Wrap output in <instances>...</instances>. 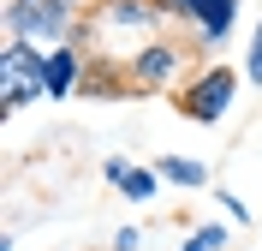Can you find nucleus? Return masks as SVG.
Wrapping results in <instances>:
<instances>
[{"label":"nucleus","instance_id":"nucleus-1","mask_svg":"<svg viewBox=\"0 0 262 251\" xmlns=\"http://www.w3.org/2000/svg\"><path fill=\"white\" fill-rule=\"evenodd\" d=\"M161 6L155 0H96L90 18H83V48H90V66H114L125 72L131 54H143L155 36H161Z\"/></svg>","mask_w":262,"mask_h":251},{"label":"nucleus","instance_id":"nucleus-2","mask_svg":"<svg viewBox=\"0 0 262 251\" xmlns=\"http://www.w3.org/2000/svg\"><path fill=\"white\" fill-rule=\"evenodd\" d=\"M196 72V42H185V36H155L143 54H131L125 60V84L131 96H179L185 84H191Z\"/></svg>","mask_w":262,"mask_h":251},{"label":"nucleus","instance_id":"nucleus-3","mask_svg":"<svg viewBox=\"0 0 262 251\" xmlns=\"http://www.w3.org/2000/svg\"><path fill=\"white\" fill-rule=\"evenodd\" d=\"M90 6L83 0H6L0 6V24L6 36H24V42H42V48H60V42H78Z\"/></svg>","mask_w":262,"mask_h":251},{"label":"nucleus","instance_id":"nucleus-4","mask_svg":"<svg viewBox=\"0 0 262 251\" xmlns=\"http://www.w3.org/2000/svg\"><path fill=\"white\" fill-rule=\"evenodd\" d=\"M238 78H245V72H232L227 60H209V66L191 72V84H185L173 102H179V114L196 120V126H221V120L232 114V102H238Z\"/></svg>","mask_w":262,"mask_h":251},{"label":"nucleus","instance_id":"nucleus-5","mask_svg":"<svg viewBox=\"0 0 262 251\" xmlns=\"http://www.w3.org/2000/svg\"><path fill=\"white\" fill-rule=\"evenodd\" d=\"M42 66H48V48L42 42H24V36H6L0 42V102H6V114L18 108H30L42 102Z\"/></svg>","mask_w":262,"mask_h":251},{"label":"nucleus","instance_id":"nucleus-6","mask_svg":"<svg viewBox=\"0 0 262 251\" xmlns=\"http://www.w3.org/2000/svg\"><path fill=\"white\" fill-rule=\"evenodd\" d=\"M83 78H90V48H83V42H60V48H48V66H42V90H48V102L78 96Z\"/></svg>","mask_w":262,"mask_h":251},{"label":"nucleus","instance_id":"nucleus-7","mask_svg":"<svg viewBox=\"0 0 262 251\" xmlns=\"http://www.w3.org/2000/svg\"><path fill=\"white\" fill-rule=\"evenodd\" d=\"M101 173H107V185H114V191H125L131 203H149V198L167 185L155 167H137V162H125V156H107V162H101Z\"/></svg>","mask_w":262,"mask_h":251},{"label":"nucleus","instance_id":"nucleus-8","mask_svg":"<svg viewBox=\"0 0 262 251\" xmlns=\"http://www.w3.org/2000/svg\"><path fill=\"white\" fill-rule=\"evenodd\" d=\"M232 24H238V0H203L191 18V42L196 48H221L232 36Z\"/></svg>","mask_w":262,"mask_h":251},{"label":"nucleus","instance_id":"nucleus-9","mask_svg":"<svg viewBox=\"0 0 262 251\" xmlns=\"http://www.w3.org/2000/svg\"><path fill=\"white\" fill-rule=\"evenodd\" d=\"M155 173H161L167 185H179V191H209V162H196V156H161L155 162Z\"/></svg>","mask_w":262,"mask_h":251},{"label":"nucleus","instance_id":"nucleus-10","mask_svg":"<svg viewBox=\"0 0 262 251\" xmlns=\"http://www.w3.org/2000/svg\"><path fill=\"white\" fill-rule=\"evenodd\" d=\"M227 239H232L227 221H203V227L185 234V251H227Z\"/></svg>","mask_w":262,"mask_h":251},{"label":"nucleus","instance_id":"nucleus-11","mask_svg":"<svg viewBox=\"0 0 262 251\" xmlns=\"http://www.w3.org/2000/svg\"><path fill=\"white\" fill-rule=\"evenodd\" d=\"M209 191H214V198H221V209H227V216H232V227H238V221H250V203L238 198L232 185H209Z\"/></svg>","mask_w":262,"mask_h":251},{"label":"nucleus","instance_id":"nucleus-12","mask_svg":"<svg viewBox=\"0 0 262 251\" xmlns=\"http://www.w3.org/2000/svg\"><path fill=\"white\" fill-rule=\"evenodd\" d=\"M245 78L262 90V24H256V36H250V54H245Z\"/></svg>","mask_w":262,"mask_h":251},{"label":"nucleus","instance_id":"nucleus-13","mask_svg":"<svg viewBox=\"0 0 262 251\" xmlns=\"http://www.w3.org/2000/svg\"><path fill=\"white\" fill-rule=\"evenodd\" d=\"M137 245H143V227H119L114 234V251H137Z\"/></svg>","mask_w":262,"mask_h":251},{"label":"nucleus","instance_id":"nucleus-14","mask_svg":"<svg viewBox=\"0 0 262 251\" xmlns=\"http://www.w3.org/2000/svg\"><path fill=\"white\" fill-rule=\"evenodd\" d=\"M83 6H96V0H83Z\"/></svg>","mask_w":262,"mask_h":251}]
</instances>
